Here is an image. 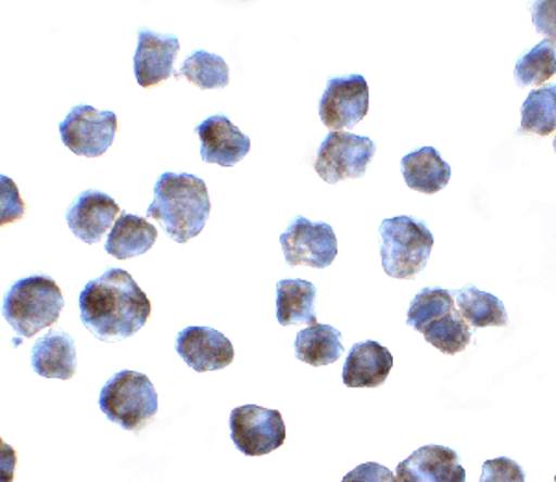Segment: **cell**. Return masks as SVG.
Masks as SVG:
<instances>
[{"mask_svg": "<svg viewBox=\"0 0 556 482\" xmlns=\"http://www.w3.org/2000/svg\"><path fill=\"white\" fill-rule=\"evenodd\" d=\"M84 327L101 342L114 343L138 334L151 318V301L132 275L112 267L84 286L80 299Z\"/></svg>", "mask_w": 556, "mask_h": 482, "instance_id": "6da1fadb", "label": "cell"}, {"mask_svg": "<svg viewBox=\"0 0 556 482\" xmlns=\"http://www.w3.org/2000/svg\"><path fill=\"white\" fill-rule=\"evenodd\" d=\"M212 203L203 178L188 173H164L154 185V201L147 216L159 221L165 234L186 243L201 234L208 221Z\"/></svg>", "mask_w": 556, "mask_h": 482, "instance_id": "7a4b0ae2", "label": "cell"}, {"mask_svg": "<svg viewBox=\"0 0 556 482\" xmlns=\"http://www.w3.org/2000/svg\"><path fill=\"white\" fill-rule=\"evenodd\" d=\"M65 299L60 286L45 275L17 280L2 303V318L20 337L34 338L56 324Z\"/></svg>", "mask_w": 556, "mask_h": 482, "instance_id": "3957f363", "label": "cell"}, {"mask_svg": "<svg viewBox=\"0 0 556 482\" xmlns=\"http://www.w3.org/2000/svg\"><path fill=\"white\" fill-rule=\"evenodd\" d=\"M380 258L386 275L412 280L429 264L434 236L424 219L412 216L390 217L380 223Z\"/></svg>", "mask_w": 556, "mask_h": 482, "instance_id": "277c9868", "label": "cell"}, {"mask_svg": "<svg viewBox=\"0 0 556 482\" xmlns=\"http://www.w3.org/2000/svg\"><path fill=\"white\" fill-rule=\"evenodd\" d=\"M102 414L125 431H139L159 413V394L147 375L119 371L102 386Z\"/></svg>", "mask_w": 556, "mask_h": 482, "instance_id": "5b68a950", "label": "cell"}, {"mask_svg": "<svg viewBox=\"0 0 556 482\" xmlns=\"http://www.w3.org/2000/svg\"><path fill=\"white\" fill-rule=\"evenodd\" d=\"M375 153L377 145L366 136L330 132L319 145L314 167L325 182L338 185L348 178L364 177Z\"/></svg>", "mask_w": 556, "mask_h": 482, "instance_id": "8992f818", "label": "cell"}, {"mask_svg": "<svg viewBox=\"0 0 556 482\" xmlns=\"http://www.w3.org/2000/svg\"><path fill=\"white\" fill-rule=\"evenodd\" d=\"M230 436L236 447L247 457H264L286 442L282 414L258 405L235 408L228 419Z\"/></svg>", "mask_w": 556, "mask_h": 482, "instance_id": "52a82bcc", "label": "cell"}, {"mask_svg": "<svg viewBox=\"0 0 556 482\" xmlns=\"http://www.w3.org/2000/svg\"><path fill=\"white\" fill-rule=\"evenodd\" d=\"M117 132V115L110 110H96L80 104L71 110L60 123V136L64 145L76 156L99 158L114 143Z\"/></svg>", "mask_w": 556, "mask_h": 482, "instance_id": "ba28073f", "label": "cell"}, {"mask_svg": "<svg viewBox=\"0 0 556 482\" xmlns=\"http://www.w3.org/2000/svg\"><path fill=\"white\" fill-rule=\"evenodd\" d=\"M288 266L327 269L338 256V240L329 223H314L304 216L293 217L280 236Z\"/></svg>", "mask_w": 556, "mask_h": 482, "instance_id": "9c48e42d", "label": "cell"}, {"mask_svg": "<svg viewBox=\"0 0 556 482\" xmlns=\"http://www.w3.org/2000/svg\"><path fill=\"white\" fill-rule=\"evenodd\" d=\"M369 112V88L362 75L330 78L319 99V117L330 132L353 128Z\"/></svg>", "mask_w": 556, "mask_h": 482, "instance_id": "30bf717a", "label": "cell"}, {"mask_svg": "<svg viewBox=\"0 0 556 482\" xmlns=\"http://www.w3.org/2000/svg\"><path fill=\"white\" fill-rule=\"evenodd\" d=\"M177 353L199 373L219 371L235 360V345L219 330L210 327H188L177 337Z\"/></svg>", "mask_w": 556, "mask_h": 482, "instance_id": "8fae6325", "label": "cell"}, {"mask_svg": "<svg viewBox=\"0 0 556 482\" xmlns=\"http://www.w3.org/2000/svg\"><path fill=\"white\" fill-rule=\"evenodd\" d=\"M119 204L104 191L86 190L76 198L65 214L73 234L84 243H99L102 236L119 219Z\"/></svg>", "mask_w": 556, "mask_h": 482, "instance_id": "7c38bea8", "label": "cell"}, {"mask_svg": "<svg viewBox=\"0 0 556 482\" xmlns=\"http://www.w3.org/2000/svg\"><path fill=\"white\" fill-rule=\"evenodd\" d=\"M180 43L175 36L152 33L143 28L138 33V49L134 54V75L141 88H151L175 77L173 65L177 60Z\"/></svg>", "mask_w": 556, "mask_h": 482, "instance_id": "4fadbf2b", "label": "cell"}, {"mask_svg": "<svg viewBox=\"0 0 556 482\" xmlns=\"http://www.w3.org/2000/svg\"><path fill=\"white\" fill-rule=\"evenodd\" d=\"M201 140V156L206 164L232 167L251 151L249 136L225 115H212L195 127Z\"/></svg>", "mask_w": 556, "mask_h": 482, "instance_id": "5bb4252c", "label": "cell"}, {"mask_svg": "<svg viewBox=\"0 0 556 482\" xmlns=\"http://www.w3.org/2000/svg\"><path fill=\"white\" fill-rule=\"evenodd\" d=\"M399 482H466V470L455 449L425 445L397 466Z\"/></svg>", "mask_w": 556, "mask_h": 482, "instance_id": "9a60e30c", "label": "cell"}, {"mask_svg": "<svg viewBox=\"0 0 556 482\" xmlns=\"http://www.w3.org/2000/svg\"><path fill=\"white\" fill-rule=\"evenodd\" d=\"M393 368V356L379 342L354 343L343 366V384L348 388H379Z\"/></svg>", "mask_w": 556, "mask_h": 482, "instance_id": "2e32d148", "label": "cell"}, {"mask_svg": "<svg viewBox=\"0 0 556 482\" xmlns=\"http://www.w3.org/2000/svg\"><path fill=\"white\" fill-rule=\"evenodd\" d=\"M33 369L45 379L70 381L76 371L75 340L64 330H51L33 350Z\"/></svg>", "mask_w": 556, "mask_h": 482, "instance_id": "e0dca14e", "label": "cell"}, {"mask_svg": "<svg viewBox=\"0 0 556 482\" xmlns=\"http://www.w3.org/2000/svg\"><path fill=\"white\" fill-rule=\"evenodd\" d=\"M401 172L410 190L434 195L450 185L451 165L434 147H421L401 160Z\"/></svg>", "mask_w": 556, "mask_h": 482, "instance_id": "ac0fdd59", "label": "cell"}, {"mask_svg": "<svg viewBox=\"0 0 556 482\" xmlns=\"http://www.w3.org/2000/svg\"><path fill=\"white\" fill-rule=\"evenodd\" d=\"M156 238H159V230L152 223L143 217L123 212L110 230L104 249L117 261H130L149 253L152 245L156 243Z\"/></svg>", "mask_w": 556, "mask_h": 482, "instance_id": "d6986e66", "label": "cell"}, {"mask_svg": "<svg viewBox=\"0 0 556 482\" xmlns=\"http://www.w3.org/2000/svg\"><path fill=\"white\" fill-rule=\"evenodd\" d=\"M316 286L303 279L280 280L277 284V319L282 327L317 325Z\"/></svg>", "mask_w": 556, "mask_h": 482, "instance_id": "ffe728a7", "label": "cell"}, {"mask_svg": "<svg viewBox=\"0 0 556 482\" xmlns=\"http://www.w3.org/2000/svg\"><path fill=\"white\" fill-rule=\"evenodd\" d=\"M342 355V332L330 325H312L295 338V356L314 368L334 364Z\"/></svg>", "mask_w": 556, "mask_h": 482, "instance_id": "44dd1931", "label": "cell"}, {"mask_svg": "<svg viewBox=\"0 0 556 482\" xmlns=\"http://www.w3.org/2000/svg\"><path fill=\"white\" fill-rule=\"evenodd\" d=\"M456 306L473 329L506 327L508 314L500 297L468 284L455 293Z\"/></svg>", "mask_w": 556, "mask_h": 482, "instance_id": "7402d4cb", "label": "cell"}, {"mask_svg": "<svg viewBox=\"0 0 556 482\" xmlns=\"http://www.w3.org/2000/svg\"><path fill=\"white\" fill-rule=\"evenodd\" d=\"M556 130V84L532 89L521 106L519 132L549 136Z\"/></svg>", "mask_w": 556, "mask_h": 482, "instance_id": "603a6c76", "label": "cell"}, {"mask_svg": "<svg viewBox=\"0 0 556 482\" xmlns=\"http://www.w3.org/2000/svg\"><path fill=\"white\" fill-rule=\"evenodd\" d=\"M186 77L188 83L201 89H223L228 86V65L219 54L195 51L184 60L182 69L175 78Z\"/></svg>", "mask_w": 556, "mask_h": 482, "instance_id": "cb8c5ba5", "label": "cell"}, {"mask_svg": "<svg viewBox=\"0 0 556 482\" xmlns=\"http://www.w3.org/2000/svg\"><path fill=\"white\" fill-rule=\"evenodd\" d=\"M556 75V43L544 39L534 49L519 56L514 77L519 88L542 86Z\"/></svg>", "mask_w": 556, "mask_h": 482, "instance_id": "d4e9b609", "label": "cell"}, {"mask_svg": "<svg viewBox=\"0 0 556 482\" xmlns=\"http://www.w3.org/2000/svg\"><path fill=\"white\" fill-rule=\"evenodd\" d=\"M425 340L434 345L443 355H458L468 350L471 343V329L460 312L453 310L450 316L427 325L424 332Z\"/></svg>", "mask_w": 556, "mask_h": 482, "instance_id": "484cf974", "label": "cell"}, {"mask_svg": "<svg viewBox=\"0 0 556 482\" xmlns=\"http://www.w3.org/2000/svg\"><path fill=\"white\" fill-rule=\"evenodd\" d=\"M453 310H455V303L447 290H443L440 286L425 288L412 299L410 308L406 314V325L416 329L417 332H424L427 325L450 316Z\"/></svg>", "mask_w": 556, "mask_h": 482, "instance_id": "4316f807", "label": "cell"}, {"mask_svg": "<svg viewBox=\"0 0 556 482\" xmlns=\"http://www.w3.org/2000/svg\"><path fill=\"white\" fill-rule=\"evenodd\" d=\"M0 223L8 225V223L17 221L21 217H25V203L21 199L20 190L13 182L12 178L7 175L0 177Z\"/></svg>", "mask_w": 556, "mask_h": 482, "instance_id": "83f0119b", "label": "cell"}, {"mask_svg": "<svg viewBox=\"0 0 556 482\" xmlns=\"http://www.w3.org/2000/svg\"><path fill=\"white\" fill-rule=\"evenodd\" d=\"M481 482H525V473L513 458H492L482 466Z\"/></svg>", "mask_w": 556, "mask_h": 482, "instance_id": "f1b7e54d", "label": "cell"}, {"mask_svg": "<svg viewBox=\"0 0 556 482\" xmlns=\"http://www.w3.org/2000/svg\"><path fill=\"white\" fill-rule=\"evenodd\" d=\"M532 23L538 34L556 43V0H538L532 4Z\"/></svg>", "mask_w": 556, "mask_h": 482, "instance_id": "f546056e", "label": "cell"}, {"mask_svg": "<svg viewBox=\"0 0 556 482\" xmlns=\"http://www.w3.org/2000/svg\"><path fill=\"white\" fill-rule=\"evenodd\" d=\"M342 482H399V479L382 464L366 462L349 471Z\"/></svg>", "mask_w": 556, "mask_h": 482, "instance_id": "4dcf8cb0", "label": "cell"}, {"mask_svg": "<svg viewBox=\"0 0 556 482\" xmlns=\"http://www.w3.org/2000/svg\"><path fill=\"white\" fill-rule=\"evenodd\" d=\"M553 147H555V153H556V136H555V141H553Z\"/></svg>", "mask_w": 556, "mask_h": 482, "instance_id": "1f68e13d", "label": "cell"}, {"mask_svg": "<svg viewBox=\"0 0 556 482\" xmlns=\"http://www.w3.org/2000/svg\"><path fill=\"white\" fill-rule=\"evenodd\" d=\"M555 482H556V475H555Z\"/></svg>", "mask_w": 556, "mask_h": 482, "instance_id": "d6a6232c", "label": "cell"}]
</instances>
